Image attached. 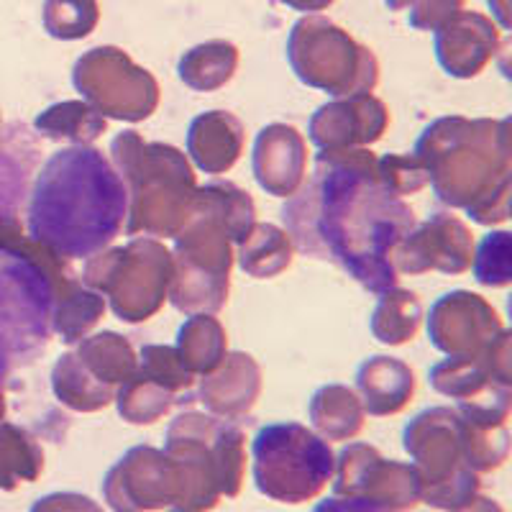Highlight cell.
<instances>
[{"mask_svg":"<svg viewBox=\"0 0 512 512\" xmlns=\"http://www.w3.org/2000/svg\"><path fill=\"white\" fill-rule=\"evenodd\" d=\"M136 372L131 346L118 333H98L54 364V395L72 410L93 413L113 400V387Z\"/></svg>","mask_w":512,"mask_h":512,"instance_id":"4fadbf2b","label":"cell"},{"mask_svg":"<svg viewBox=\"0 0 512 512\" xmlns=\"http://www.w3.org/2000/svg\"><path fill=\"white\" fill-rule=\"evenodd\" d=\"M177 354L192 374H210L226 359V333L210 315H192L180 328Z\"/></svg>","mask_w":512,"mask_h":512,"instance_id":"4316f807","label":"cell"},{"mask_svg":"<svg viewBox=\"0 0 512 512\" xmlns=\"http://www.w3.org/2000/svg\"><path fill=\"white\" fill-rule=\"evenodd\" d=\"M387 6H390V11H405V8H410L415 3V0H384Z\"/></svg>","mask_w":512,"mask_h":512,"instance_id":"60d3db41","label":"cell"},{"mask_svg":"<svg viewBox=\"0 0 512 512\" xmlns=\"http://www.w3.org/2000/svg\"><path fill=\"white\" fill-rule=\"evenodd\" d=\"M390 123V113L372 93L346 95L318 108L310 121V141L320 146V152L336 149H359L382 139Z\"/></svg>","mask_w":512,"mask_h":512,"instance_id":"d6986e66","label":"cell"},{"mask_svg":"<svg viewBox=\"0 0 512 512\" xmlns=\"http://www.w3.org/2000/svg\"><path fill=\"white\" fill-rule=\"evenodd\" d=\"M456 512H505V510H502L495 500L477 495L472 502H469V505H464L461 510H456Z\"/></svg>","mask_w":512,"mask_h":512,"instance_id":"f35d334b","label":"cell"},{"mask_svg":"<svg viewBox=\"0 0 512 512\" xmlns=\"http://www.w3.org/2000/svg\"><path fill=\"white\" fill-rule=\"evenodd\" d=\"M282 216L300 249L338 262L367 290L382 295L400 280L395 251L415 228V216L384 185L372 152H320L313 177Z\"/></svg>","mask_w":512,"mask_h":512,"instance_id":"6da1fadb","label":"cell"},{"mask_svg":"<svg viewBox=\"0 0 512 512\" xmlns=\"http://www.w3.org/2000/svg\"><path fill=\"white\" fill-rule=\"evenodd\" d=\"M500 41L502 34L492 18L479 11H461L436 31L438 64L451 77L469 80L492 62Z\"/></svg>","mask_w":512,"mask_h":512,"instance_id":"ffe728a7","label":"cell"},{"mask_svg":"<svg viewBox=\"0 0 512 512\" xmlns=\"http://www.w3.org/2000/svg\"><path fill=\"white\" fill-rule=\"evenodd\" d=\"M438 200L464 208L477 223L510 216V123L441 118L415 146Z\"/></svg>","mask_w":512,"mask_h":512,"instance_id":"3957f363","label":"cell"},{"mask_svg":"<svg viewBox=\"0 0 512 512\" xmlns=\"http://www.w3.org/2000/svg\"><path fill=\"white\" fill-rule=\"evenodd\" d=\"M175 274L172 256L152 239L131 241L126 249L95 254L85 267V282L111 297L121 320L139 323L154 315L167 297Z\"/></svg>","mask_w":512,"mask_h":512,"instance_id":"30bf717a","label":"cell"},{"mask_svg":"<svg viewBox=\"0 0 512 512\" xmlns=\"http://www.w3.org/2000/svg\"><path fill=\"white\" fill-rule=\"evenodd\" d=\"M336 497H361L402 512L415 507L420 500V479L413 464L387 461L377 448L367 443H351L336 461Z\"/></svg>","mask_w":512,"mask_h":512,"instance_id":"5bb4252c","label":"cell"},{"mask_svg":"<svg viewBox=\"0 0 512 512\" xmlns=\"http://www.w3.org/2000/svg\"><path fill=\"white\" fill-rule=\"evenodd\" d=\"M177 264L172 274V303L180 310H218L226 303L228 272H231V244L221 223L195 208L177 233Z\"/></svg>","mask_w":512,"mask_h":512,"instance_id":"8fae6325","label":"cell"},{"mask_svg":"<svg viewBox=\"0 0 512 512\" xmlns=\"http://www.w3.org/2000/svg\"><path fill=\"white\" fill-rule=\"evenodd\" d=\"M280 3H285L287 8H292V11H300V13H308V16H313V13H318V11H326L333 0H280Z\"/></svg>","mask_w":512,"mask_h":512,"instance_id":"74e56055","label":"cell"},{"mask_svg":"<svg viewBox=\"0 0 512 512\" xmlns=\"http://www.w3.org/2000/svg\"><path fill=\"white\" fill-rule=\"evenodd\" d=\"M239 67V49L231 41L213 39L192 47L180 59V80L192 90H218L223 88Z\"/></svg>","mask_w":512,"mask_h":512,"instance_id":"484cf974","label":"cell"},{"mask_svg":"<svg viewBox=\"0 0 512 512\" xmlns=\"http://www.w3.org/2000/svg\"><path fill=\"white\" fill-rule=\"evenodd\" d=\"M420 328V303L408 290L382 292L377 310L372 315V331L382 344L400 346L413 341Z\"/></svg>","mask_w":512,"mask_h":512,"instance_id":"f546056e","label":"cell"},{"mask_svg":"<svg viewBox=\"0 0 512 512\" xmlns=\"http://www.w3.org/2000/svg\"><path fill=\"white\" fill-rule=\"evenodd\" d=\"M36 128L49 139L75 141L77 146L98 139L105 131V118L82 100H67L41 113L36 118Z\"/></svg>","mask_w":512,"mask_h":512,"instance_id":"f1b7e54d","label":"cell"},{"mask_svg":"<svg viewBox=\"0 0 512 512\" xmlns=\"http://www.w3.org/2000/svg\"><path fill=\"white\" fill-rule=\"evenodd\" d=\"M72 82L100 116L144 121L159 103V85L118 47H95L75 62Z\"/></svg>","mask_w":512,"mask_h":512,"instance_id":"7c38bea8","label":"cell"},{"mask_svg":"<svg viewBox=\"0 0 512 512\" xmlns=\"http://www.w3.org/2000/svg\"><path fill=\"white\" fill-rule=\"evenodd\" d=\"M118 175L131 200L128 236H177L192 216L195 175L182 152L167 144H144L136 131L113 141Z\"/></svg>","mask_w":512,"mask_h":512,"instance_id":"5b68a950","label":"cell"},{"mask_svg":"<svg viewBox=\"0 0 512 512\" xmlns=\"http://www.w3.org/2000/svg\"><path fill=\"white\" fill-rule=\"evenodd\" d=\"M105 303L103 297L90 290H82L75 282L64 287L57 300V313H54V331L62 336L64 344L80 341L90 326L98 323L103 315Z\"/></svg>","mask_w":512,"mask_h":512,"instance_id":"1f68e13d","label":"cell"},{"mask_svg":"<svg viewBox=\"0 0 512 512\" xmlns=\"http://www.w3.org/2000/svg\"><path fill=\"white\" fill-rule=\"evenodd\" d=\"M100 21L98 0H44L41 24L59 41L85 39Z\"/></svg>","mask_w":512,"mask_h":512,"instance_id":"d6a6232c","label":"cell"},{"mask_svg":"<svg viewBox=\"0 0 512 512\" xmlns=\"http://www.w3.org/2000/svg\"><path fill=\"white\" fill-rule=\"evenodd\" d=\"M44 472V454L34 438L11 423H0V489H16Z\"/></svg>","mask_w":512,"mask_h":512,"instance_id":"83f0119b","label":"cell"},{"mask_svg":"<svg viewBox=\"0 0 512 512\" xmlns=\"http://www.w3.org/2000/svg\"><path fill=\"white\" fill-rule=\"evenodd\" d=\"M292 244L287 233L277 226H256L241 241V267L256 280H267L290 267Z\"/></svg>","mask_w":512,"mask_h":512,"instance_id":"4dcf8cb0","label":"cell"},{"mask_svg":"<svg viewBox=\"0 0 512 512\" xmlns=\"http://www.w3.org/2000/svg\"><path fill=\"white\" fill-rule=\"evenodd\" d=\"M464 3L466 0H415L410 6V26L418 31H438L464 11Z\"/></svg>","mask_w":512,"mask_h":512,"instance_id":"e575fe53","label":"cell"},{"mask_svg":"<svg viewBox=\"0 0 512 512\" xmlns=\"http://www.w3.org/2000/svg\"><path fill=\"white\" fill-rule=\"evenodd\" d=\"M192 377L177 349L146 346L141 351V367L123 382L118 392V410L134 425L157 423L177 405V397H190Z\"/></svg>","mask_w":512,"mask_h":512,"instance_id":"2e32d148","label":"cell"},{"mask_svg":"<svg viewBox=\"0 0 512 512\" xmlns=\"http://www.w3.org/2000/svg\"><path fill=\"white\" fill-rule=\"evenodd\" d=\"M356 387L364 395V405L369 415H395L400 413L415 392V377L402 361L390 356H374L364 361L356 374Z\"/></svg>","mask_w":512,"mask_h":512,"instance_id":"cb8c5ba5","label":"cell"},{"mask_svg":"<svg viewBox=\"0 0 512 512\" xmlns=\"http://www.w3.org/2000/svg\"><path fill=\"white\" fill-rule=\"evenodd\" d=\"M164 454L180 474V510L208 512L236 497L246 477V436L231 420L182 413L169 425Z\"/></svg>","mask_w":512,"mask_h":512,"instance_id":"8992f818","label":"cell"},{"mask_svg":"<svg viewBox=\"0 0 512 512\" xmlns=\"http://www.w3.org/2000/svg\"><path fill=\"white\" fill-rule=\"evenodd\" d=\"M512 239L507 231L484 236L474 259V277L479 285L505 287L512 280Z\"/></svg>","mask_w":512,"mask_h":512,"instance_id":"836d02e7","label":"cell"},{"mask_svg":"<svg viewBox=\"0 0 512 512\" xmlns=\"http://www.w3.org/2000/svg\"><path fill=\"white\" fill-rule=\"evenodd\" d=\"M505 331L497 313L474 292H448L433 305L428 333L436 349L448 356L477 354Z\"/></svg>","mask_w":512,"mask_h":512,"instance_id":"e0dca14e","label":"cell"},{"mask_svg":"<svg viewBox=\"0 0 512 512\" xmlns=\"http://www.w3.org/2000/svg\"><path fill=\"white\" fill-rule=\"evenodd\" d=\"M489 6H492V11H495L497 24H500L502 29H510V16H507L510 3H507V0H489Z\"/></svg>","mask_w":512,"mask_h":512,"instance_id":"ab89813d","label":"cell"},{"mask_svg":"<svg viewBox=\"0 0 512 512\" xmlns=\"http://www.w3.org/2000/svg\"><path fill=\"white\" fill-rule=\"evenodd\" d=\"M305 154L303 136L292 126L274 123L256 136L254 144V175L256 182L277 198H287L303 182Z\"/></svg>","mask_w":512,"mask_h":512,"instance_id":"44dd1931","label":"cell"},{"mask_svg":"<svg viewBox=\"0 0 512 512\" xmlns=\"http://www.w3.org/2000/svg\"><path fill=\"white\" fill-rule=\"evenodd\" d=\"M62 280L59 256L18 241L16 221L0 226V377L31 364L54 331Z\"/></svg>","mask_w":512,"mask_h":512,"instance_id":"277c9868","label":"cell"},{"mask_svg":"<svg viewBox=\"0 0 512 512\" xmlns=\"http://www.w3.org/2000/svg\"><path fill=\"white\" fill-rule=\"evenodd\" d=\"M287 62L300 82L326 90L333 98L372 93L379 82V62L372 49L328 18L303 16L287 39Z\"/></svg>","mask_w":512,"mask_h":512,"instance_id":"ba28073f","label":"cell"},{"mask_svg":"<svg viewBox=\"0 0 512 512\" xmlns=\"http://www.w3.org/2000/svg\"><path fill=\"white\" fill-rule=\"evenodd\" d=\"M31 512H103V507L77 492H54L36 500Z\"/></svg>","mask_w":512,"mask_h":512,"instance_id":"d590c367","label":"cell"},{"mask_svg":"<svg viewBox=\"0 0 512 512\" xmlns=\"http://www.w3.org/2000/svg\"><path fill=\"white\" fill-rule=\"evenodd\" d=\"M103 497L116 512H152L180 502V474L164 451L136 446L103 479Z\"/></svg>","mask_w":512,"mask_h":512,"instance_id":"9a60e30c","label":"cell"},{"mask_svg":"<svg viewBox=\"0 0 512 512\" xmlns=\"http://www.w3.org/2000/svg\"><path fill=\"white\" fill-rule=\"evenodd\" d=\"M259 395V367L251 356L233 354L226 359V367L203 382V405L210 413L236 420L254 408Z\"/></svg>","mask_w":512,"mask_h":512,"instance_id":"603a6c76","label":"cell"},{"mask_svg":"<svg viewBox=\"0 0 512 512\" xmlns=\"http://www.w3.org/2000/svg\"><path fill=\"white\" fill-rule=\"evenodd\" d=\"M313 512H395L390 507L377 505V502L361 500V497H328V500L318 502Z\"/></svg>","mask_w":512,"mask_h":512,"instance_id":"8d00e7d4","label":"cell"},{"mask_svg":"<svg viewBox=\"0 0 512 512\" xmlns=\"http://www.w3.org/2000/svg\"><path fill=\"white\" fill-rule=\"evenodd\" d=\"M172 512H190V510H172Z\"/></svg>","mask_w":512,"mask_h":512,"instance_id":"b9f144b4","label":"cell"},{"mask_svg":"<svg viewBox=\"0 0 512 512\" xmlns=\"http://www.w3.org/2000/svg\"><path fill=\"white\" fill-rule=\"evenodd\" d=\"M251 456L256 489L285 505L315 500L336 474L328 441L300 423L264 425L251 443Z\"/></svg>","mask_w":512,"mask_h":512,"instance_id":"52a82bcc","label":"cell"},{"mask_svg":"<svg viewBox=\"0 0 512 512\" xmlns=\"http://www.w3.org/2000/svg\"><path fill=\"white\" fill-rule=\"evenodd\" d=\"M310 420L315 431L328 441H349L364 425V408L349 387L328 384L315 392L310 402Z\"/></svg>","mask_w":512,"mask_h":512,"instance_id":"d4e9b609","label":"cell"},{"mask_svg":"<svg viewBox=\"0 0 512 512\" xmlns=\"http://www.w3.org/2000/svg\"><path fill=\"white\" fill-rule=\"evenodd\" d=\"M244 144V128L239 118L226 111H210L198 116L190 126L187 152L200 169L221 175L236 164Z\"/></svg>","mask_w":512,"mask_h":512,"instance_id":"7402d4cb","label":"cell"},{"mask_svg":"<svg viewBox=\"0 0 512 512\" xmlns=\"http://www.w3.org/2000/svg\"><path fill=\"white\" fill-rule=\"evenodd\" d=\"M128 218V192L100 149L67 146L41 167L31 190L29 233L59 259H90L116 241Z\"/></svg>","mask_w":512,"mask_h":512,"instance_id":"7a4b0ae2","label":"cell"},{"mask_svg":"<svg viewBox=\"0 0 512 512\" xmlns=\"http://www.w3.org/2000/svg\"><path fill=\"white\" fill-rule=\"evenodd\" d=\"M474 239L469 228L446 213H436L431 221L410 231L395 251L397 272L423 274L428 269L446 274H461L472 269Z\"/></svg>","mask_w":512,"mask_h":512,"instance_id":"ac0fdd59","label":"cell"},{"mask_svg":"<svg viewBox=\"0 0 512 512\" xmlns=\"http://www.w3.org/2000/svg\"><path fill=\"white\" fill-rule=\"evenodd\" d=\"M405 451L420 479V500L436 510L456 512L479 495V474L469 469L461 443L459 413L431 408L402 431Z\"/></svg>","mask_w":512,"mask_h":512,"instance_id":"9c48e42d","label":"cell"}]
</instances>
